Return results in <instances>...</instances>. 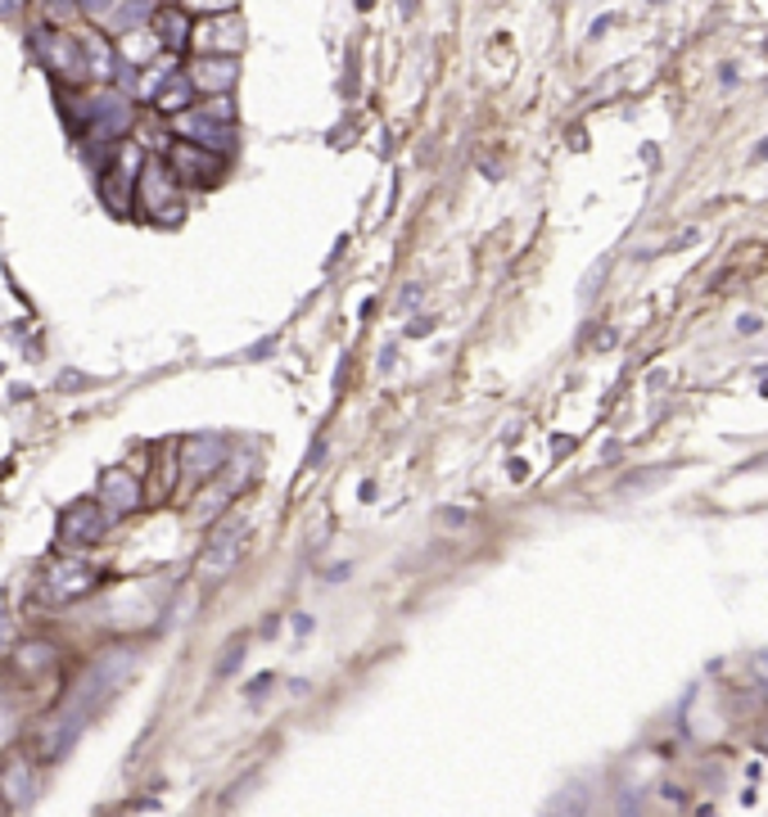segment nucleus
<instances>
[{"mask_svg":"<svg viewBox=\"0 0 768 817\" xmlns=\"http://www.w3.org/2000/svg\"><path fill=\"white\" fill-rule=\"evenodd\" d=\"M759 330H764V321H759V317H751V312H746V317H737V334H759Z\"/></svg>","mask_w":768,"mask_h":817,"instance_id":"1","label":"nucleus"},{"mask_svg":"<svg viewBox=\"0 0 768 817\" xmlns=\"http://www.w3.org/2000/svg\"><path fill=\"white\" fill-rule=\"evenodd\" d=\"M755 673H759V683L768 687V651H759V655H755Z\"/></svg>","mask_w":768,"mask_h":817,"instance_id":"2","label":"nucleus"},{"mask_svg":"<svg viewBox=\"0 0 768 817\" xmlns=\"http://www.w3.org/2000/svg\"><path fill=\"white\" fill-rule=\"evenodd\" d=\"M755 154H759V158H768V141H764V145H759V150H755Z\"/></svg>","mask_w":768,"mask_h":817,"instance_id":"3","label":"nucleus"},{"mask_svg":"<svg viewBox=\"0 0 768 817\" xmlns=\"http://www.w3.org/2000/svg\"><path fill=\"white\" fill-rule=\"evenodd\" d=\"M764 55H768V42H764Z\"/></svg>","mask_w":768,"mask_h":817,"instance_id":"4","label":"nucleus"}]
</instances>
